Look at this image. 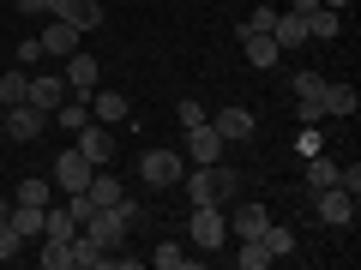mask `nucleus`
Instances as JSON below:
<instances>
[{"label": "nucleus", "instance_id": "obj_39", "mask_svg": "<svg viewBox=\"0 0 361 270\" xmlns=\"http://www.w3.org/2000/svg\"><path fill=\"white\" fill-rule=\"evenodd\" d=\"M271 18H277L271 6H253V18H247V30H265V37H271Z\"/></svg>", "mask_w": 361, "mask_h": 270}, {"label": "nucleus", "instance_id": "obj_13", "mask_svg": "<svg viewBox=\"0 0 361 270\" xmlns=\"http://www.w3.org/2000/svg\"><path fill=\"white\" fill-rule=\"evenodd\" d=\"M127 115H133V103L121 96V90H103V84L90 90V120H103V127H121Z\"/></svg>", "mask_w": 361, "mask_h": 270}, {"label": "nucleus", "instance_id": "obj_29", "mask_svg": "<svg viewBox=\"0 0 361 270\" xmlns=\"http://www.w3.org/2000/svg\"><path fill=\"white\" fill-rule=\"evenodd\" d=\"M259 240H265V252H271V258L295 252V229H283V222H265V229H259Z\"/></svg>", "mask_w": 361, "mask_h": 270}, {"label": "nucleus", "instance_id": "obj_5", "mask_svg": "<svg viewBox=\"0 0 361 270\" xmlns=\"http://www.w3.org/2000/svg\"><path fill=\"white\" fill-rule=\"evenodd\" d=\"M313 210H319L325 229H355V193H343V186H319Z\"/></svg>", "mask_w": 361, "mask_h": 270}, {"label": "nucleus", "instance_id": "obj_17", "mask_svg": "<svg viewBox=\"0 0 361 270\" xmlns=\"http://www.w3.org/2000/svg\"><path fill=\"white\" fill-rule=\"evenodd\" d=\"M85 198H90V210H109V205H121V198H127V186H121L109 168H97V174H90V186H85Z\"/></svg>", "mask_w": 361, "mask_h": 270}, {"label": "nucleus", "instance_id": "obj_30", "mask_svg": "<svg viewBox=\"0 0 361 270\" xmlns=\"http://www.w3.org/2000/svg\"><path fill=\"white\" fill-rule=\"evenodd\" d=\"M151 264H157V270H187V264H193V252H187L180 240H163V246L151 252Z\"/></svg>", "mask_w": 361, "mask_h": 270}, {"label": "nucleus", "instance_id": "obj_40", "mask_svg": "<svg viewBox=\"0 0 361 270\" xmlns=\"http://www.w3.org/2000/svg\"><path fill=\"white\" fill-rule=\"evenodd\" d=\"M18 13H54V0H13Z\"/></svg>", "mask_w": 361, "mask_h": 270}, {"label": "nucleus", "instance_id": "obj_14", "mask_svg": "<svg viewBox=\"0 0 361 270\" xmlns=\"http://www.w3.org/2000/svg\"><path fill=\"white\" fill-rule=\"evenodd\" d=\"M223 217H229V234H235V240H253V234L271 222V210H265V205H229Z\"/></svg>", "mask_w": 361, "mask_h": 270}, {"label": "nucleus", "instance_id": "obj_23", "mask_svg": "<svg viewBox=\"0 0 361 270\" xmlns=\"http://www.w3.org/2000/svg\"><path fill=\"white\" fill-rule=\"evenodd\" d=\"M337 30H343V13H331V6H313L307 13V42H331Z\"/></svg>", "mask_w": 361, "mask_h": 270}, {"label": "nucleus", "instance_id": "obj_35", "mask_svg": "<svg viewBox=\"0 0 361 270\" xmlns=\"http://www.w3.org/2000/svg\"><path fill=\"white\" fill-rule=\"evenodd\" d=\"M25 246H30V240H25V234L13 229V222H0V264H13V258L25 252Z\"/></svg>", "mask_w": 361, "mask_h": 270}, {"label": "nucleus", "instance_id": "obj_18", "mask_svg": "<svg viewBox=\"0 0 361 270\" xmlns=\"http://www.w3.org/2000/svg\"><path fill=\"white\" fill-rule=\"evenodd\" d=\"M241 49H247V60H253L259 72H265V66H277V60H283V49H277V42H271L265 30H247V25H241Z\"/></svg>", "mask_w": 361, "mask_h": 270}, {"label": "nucleus", "instance_id": "obj_25", "mask_svg": "<svg viewBox=\"0 0 361 270\" xmlns=\"http://www.w3.org/2000/svg\"><path fill=\"white\" fill-rule=\"evenodd\" d=\"M25 90H30V72L13 60L6 72H0V103H6V108H13V103H25Z\"/></svg>", "mask_w": 361, "mask_h": 270}, {"label": "nucleus", "instance_id": "obj_33", "mask_svg": "<svg viewBox=\"0 0 361 270\" xmlns=\"http://www.w3.org/2000/svg\"><path fill=\"white\" fill-rule=\"evenodd\" d=\"M235 264H241V270H265V264H277V258H271V252H265V240L253 234V240H241V252H235Z\"/></svg>", "mask_w": 361, "mask_h": 270}, {"label": "nucleus", "instance_id": "obj_28", "mask_svg": "<svg viewBox=\"0 0 361 270\" xmlns=\"http://www.w3.org/2000/svg\"><path fill=\"white\" fill-rule=\"evenodd\" d=\"M187 180V205H217V186H211V168H193V174H180Z\"/></svg>", "mask_w": 361, "mask_h": 270}, {"label": "nucleus", "instance_id": "obj_15", "mask_svg": "<svg viewBox=\"0 0 361 270\" xmlns=\"http://www.w3.org/2000/svg\"><path fill=\"white\" fill-rule=\"evenodd\" d=\"M97 84H103V72H97V54H66V90L90 96Z\"/></svg>", "mask_w": 361, "mask_h": 270}, {"label": "nucleus", "instance_id": "obj_4", "mask_svg": "<svg viewBox=\"0 0 361 270\" xmlns=\"http://www.w3.org/2000/svg\"><path fill=\"white\" fill-rule=\"evenodd\" d=\"M78 229H85L90 240L103 246V252H115V246L127 240V229H133V222H127V210H121V205H109V210H90V217L78 222Z\"/></svg>", "mask_w": 361, "mask_h": 270}, {"label": "nucleus", "instance_id": "obj_37", "mask_svg": "<svg viewBox=\"0 0 361 270\" xmlns=\"http://www.w3.org/2000/svg\"><path fill=\"white\" fill-rule=\"evenodd\" d=\"M295 150H301V156H313V150H319V120H313V127H301V132H295Z\"/></svg>", "mask_w": 361, "mask_h": 270}, {"label": "nucleus", "instance_id": "obj_34", "mask_svg": "<svg viewBox=\"0 0 361 270\" xmlns=\"http://www.w3.org/2000/svg\"><path fill=\"white\" fill-rule=\"evenodd\" d=\"M289 90H295V103H319V90H325V78H319V72H307V66H301V72H295V84H289Z\"/></svg>", "mask_w": 361, "mask_h": 270}, {"label": "nucleus", "instance_id": "obj_38", "mask_svg": "<svg viewBox=\"0 0 361 270\" xmlns=\"http://www.w3.org/2000/svg\"><path fill=\"white\" fill-rule=\"evenodd\" d=\"M13 60H18V66H30V60H49V54H42V42L30 37V42H18V54H13Z\"/></svg>", "mask_w": 361, "mask_h": 270}, {"label": "nucleus", "instance_id": "obj_21", "mask_svg": "<svg viewBox=\"0 0 361 270\" xmlns=\"http://www.w3.org/2000/svg\"><path fill=\"white\" fill-rule=\"evenodd\" d=\"M42 210H49V205H18V198H13L6 222H13V229L25 234V240H42Z\"/></svg>", "mask_w": 361, "mask_h": 270}, {"label": "nucleus", "instance_id": "obj_11", "mask_svg": "<svg viewBox=\"0 0 361 270\" xmlns=\"http://www.w3.org/2000/svg\"><path fill=\"white\" fill-rule=\"evenodd\" d=\"M211 127H217V139L223 144H241V139H253V108H217V115H211Z\"/></svg>", "mask_w": 361, "mask_h": 270}, {"label": "nucleus", "instance_id": "obj_43", "mask_svg": "<svg viewBox=\"0 0 361 270\" xmlns=\"http://www.w3.org/2000/svg\"><path fill=\"white\" fill-rule=\"evenodd\" d=\"M0 115H6V103H0Z\"/></svg>", "mask_w": 361, "mask_h": 270}, {"label": "nucleus", "instance_id": "obj_12", "mask_svg": "<svg viewBox=\"0 0 361 270\" xmlns=\"http://www.w3.org/2000/svg\"><path fill=\"white\" fill-rule=\"evenodd\" d=\"M49 18H66L73 30H97L103 25V0H54Z\"/></svg>", "mask_w": 361, "mask_h": 270}, {"label": "nucleus", "instance_id": "obj_16", "mask_svg": "<svg viewBox=\"0 0 361 270\" xmlns=\"http://www.w3.org/2000/svg\"><path fill=\"white\" fill-rule=\"evenodd\" d=\"M78 37H85V30H73V25H66V18H54V25L49 30H42V54H54V60H66V54H78Z\"/></svg>", "mask_w": 361, "mask_h": 270}, {"label": "nucleus", "instance_id": "obj_32", "mask_svg": "<svg viewBox=\"0 0 361 270\" xmlns=\"http://www.w3.org/2000/svg\"><path fill=\"white\" fill-rule=\"evenodd\" d=\"M37 264H42V270H73V246H66V240H42Z\"/></svg>", "mask_w": 361, "mask_h": 270}, {"label": "nucleus", "instance_id": "obj_9", "mask_svg": "<svg viewBox=\"0 0 361 270\" xmlns=\"http://www.w3.org/2000/svg\"><path fill=\"white\" fill-rule=\"evenodd\" d=\"M78 150H85L97 168H109V156H115V132H109L103 120H85V127H78Z\"/></svg>", "mask_w": 361, "mask_h": 270}, {"label": "nucleus", "instance_id": "obj_3", "mask_svg": "<svg viewBox=\"0 0 361 270\" xmlns=\"http://www.w3.org/2000/svg\"><path fill=\"white\" fill-rule=\"evenodd\" d=\"M90 174H97V162L73 144V150L54 156V174H49V180H54V193H61V198H73V193H85V186H90Z\"/></svg>", "mask_w": 361, "mask_h": 270}, {"label": "nucleus", "instance_id": "obj_7", "mask_svg": "<svg viewBox=\"0 0 361 270\" xmlns=\"http://www.w3.org/2000/svg\"><path fill=\"white\" fill-rule=\"evenodd\" d=\"M0 127H6V139H13V144H30V139H42L49 115H42V108H30V103H13L6 115H0Z\"/></svg>", "mask_w": 361, "mask_h": 270}, {"label": "nucleus", "instance_id": "obj_19", "mask_svg": "<svg viewBox=\"0 0 361 270\" xmlns=\"http://www.w3.org/2000/svg\"><path fill=\"white\" fill-rule=\"evenodd\" d=\"M355 108H361V90H355V84H325V90H319V115H343V120H349Z\"/></svg>", "mask_w": 361, "mask_h": 270}, {"label": "nucleus", "instance_id": "obj_10", "mask_svg": "<svg viewBox=\"0 0 361 270\" xmlns=\"http://www.w3.org/2000/svg\"><path fill=\"white\" fill-rule=\"evenodd\" d=\"M271 42H277L283 54L307 49V13H277V18H271Z\"/></svg>", "mask_w": 361, "mask_h": 270}, {"label": "nucleus", "instance_id": "obj_20", "mask_svg": "<svg viewBox=\"0 0 361 270\" xmlns=\"http://www.w3.org/2000/svg\"><path fill=\"white\" fill-rule=\"evenodd\" d=\"M66 246H73V264H78V270H109V258H115V252H103V246L90 240L85 229H78V234H73Z\"/></svg>", "mask_w": 361, "mask_h": 270}, {"label": "nucleus", "instance_id": "obj_27", "mask_svg": "<svg viewBox=\"0 0 361 270\" xmlns=\"http://www.w3.org/2000/svg\"><path fill=\"white\" fill-rule=\"evenodd\" d=\"M18 205H54V180L49 174H30V180H18Z\"/></svg>", "mask_w": 361, "mask_h": 270}, {"label": "nucleus", "instance_id": "obj_31", "mask_svg": "<svg viewBox=\"0 0 361 270\" xmlns=\"http://www.w3.org/2000/svg\"><path fill=\"white\" fill-rule=\"evenodd\" d=\"M307 186H313V193H319V186H337V162H331V156H319V150L307 156Z\"/></svg>", "mask_w": 361, "mask_h": 270}, {"label": "nucleus", "instance_id": "obj_41", "mask_svg": "<svg viewBox=\"0 0 361 270\" xmlns=\"http://www.w3.org/2000/svg\"><path fill=\"white\" fill-rule=\"evenodd\" d=\"M313 6H319V0H289V13H313Z\"/></svg>", "mask_w": 361, "mask_h": 270}, {"label": "nucleus", "instance_id": "obj_24", "mask_svg": "<svg viewBox=\"0 0 361 270\" xmlns=\"http://www.w3.org/2000/svg\"><path fill=\"white\" fill-rule=\"evenodd\" d=\"M49 120H61V127L66 132H78V127H85V120H90V96H78V90H73V96H66V103L61 108H54V115Z\"/></svg>", "mask_w": 361, "mask_h": 270}, {"label": "nucleus", "instance_id": "obj_1", "mask_svg": "<svg viewBox=\"0 0 361 270\" xmlns=\"http://www.w3.org/2000/svg\"><path fill=\"white\" fill-rule=\"evenodd\" d=\"M180 174H187V156H180V150H163V144H157V150H145V156H139V180L151 186V193H163V186H180Z\"/></svg>", "mask_w": 361, "mask_h": 270}, {"label": "nucleus", "instance_id": "obj_8", "mask_svg": "<svg viewBox=\"0 0 361 270\" xmlns=\"http://www.w3.org/2000/svg\"><path fill=\"white\" fill-rule=\"evenodd\" d=\"M25 103H30V108H42V115H54V108L66 103V78H61V72H30Z\"/></svg>", "mask_w": 361, "mask_h": 270}, {"label": "nucleus", "instance_id": "obj_36", "mask_svg": "<svg viewBox=\"0 0 361 270\" xmlns=\"http://www.w3.org/2000/svg\"><path fill=\"white\" fill-rule=\"evenodd\" d=\"M175 120H180V132H187V127H205V103H193V96L175 103Z\"/></svg>", "mask_w": 361, "mask_h": 270}, {"label": "nucleus", "instance_id": "obj_22", "mask_svg": "<svg viewBox=\"0 0 361 270\" xmlns=\"http://www.w3.org/2000/svg\"><path fill=\"white\" fill-rule=\"evenodd\" d=\"M73 234H78V222H73V210H66V205L42 210V240H73Z\"/></svg>", "mask_w": 361, "mask_h": 270}, {"label": "nucleus", "instance_id": "obj_6", "mask_svg": "<svg viewBox=\"0 0 361 270\" xmlns=\"http://www.w3.org/2000/svg\"><path fill=\"white\" fill-rule=\"evenodd\" d=\"M180 156L193 168H211V162H223V139H217V127H187V139H180Z\"/></svg>", "mask_w": 361, "mask_h": 270}, {"label": "nucleus", "instance_id": "obj_26", "mask_svg": "<svg viewBox=\"0 0 361 270\" xmlns=\"http://www.w3.org/2000/svg\"><path fill=\"white\" fill-rule=\"evenodd\" d=\"M211 186H217V205L241 198V168H229V162H211Z\"/></svg>", "mask_w": 361, "mask_h": 270}, {"label": "nucleus", "instance_id": "obj_42", "mask_svg": "<svg viewBox=\"0 0 361 270\" xmlns=\"http://www.w3.org/2000/svg\"><path fill=\"white\" fill-rule=\"evenodd\" d=\"M319 6H331V13H343V6H349V0H319Z\"/></svg>", "mask_w": 361, "mask_h": 270}, {"label": "nucleus", "instance_id": "obj_2", "mask_svg": "<svg viewBox=\"0 0 361 270\" xmlns=\"http://www.w3.org/2000/svg\"><path fill=\"white\" fill-rule=\"evenodd\" d=\"M187 240H193L199 252H217V246L229 240V217H223V205H193V217H187Z\"/></svg>", "mask_w": 361, "mask_h": 270}]
</instances>
